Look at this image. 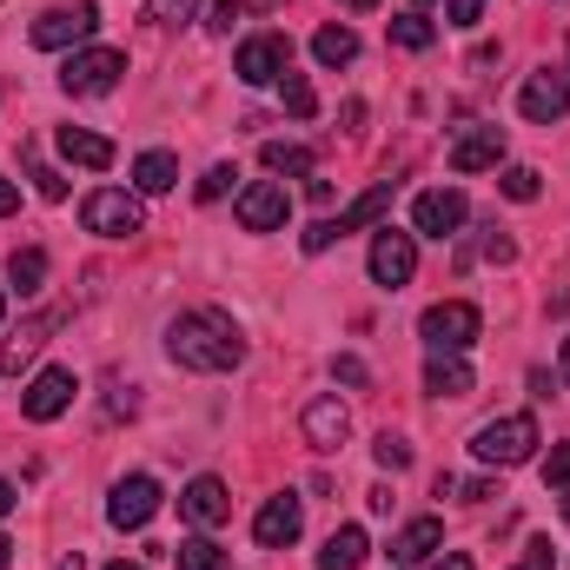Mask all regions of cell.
<instances>
[{
  "mask_svg": "<svg viewBox=\"0 0 570 570\" xmlns=\"http://www.w3.org/2000/svg\"><path fill=\"white\" fill-rule=\"evenodd\" d=\"M166 352H173V365H186V372H233V365L246 358V332H239L226 312L199 305V312H179V318L166 325Z\"/></svg>",
  "mask_w": 570,
  "mask_h": 570,
  "instance_id": "cell-1",
  "label": "cell"
},
{
  "mask_svg": "<svg viewBox=\"0 0 570 570\" xmlns=\"http://www.w3.org/2000/svg\"><path fill=\"white\" fill-rule=\"evenodd\" d=\"M471 451H478V464H524L531 451H538V419H524V412H511V419H491V425L471 431Z\"/></svg>",
  "mask_w": 570,
  "mask_h": 570,
  "instance_id": "cell-2",
  "label": "cell"
},
{
  "mask_svg": "<svg viewBox=\"0 0 570 570\" xmlns=\"http://www.w3.org/2000/svg\"><path fill=\"white\" fill-rule=\"evenodd\" d=\"M419 332H425L431 352H471L478 332H484V312L471 298H438L425 318H419Z\"/></svg>",
  "mask_w": 570,
  "mask_h": 570,
  "instance_id": "cell-3",
  "label": "cell"
},
{
  "mask_svg": "<svg viewBox=\"0 0 570 570\" xmlns=\"http://www.w3.org/2000/svg\"><path fill=\"white\" fill-rule=\"evenodd\" d=\"M120 73H127V53H120V47H87V53H67L60 87H67L73 100H100V94L120 87Z\"/></svg>",
  "mask_w": 570,
  "mask_h": 570,
  "instance_id": "cell-4",
  "label": "cell"
},
{
  "mask_svg": "<svg viewBox=\"0 0 570 570\" xmlns=\"http://www.w3.org/2000/svg\"><path fill=\"white\" fill-rule=\"evenodd\" d=\"M80 219H87V233H100V239H134V233L146 226L140 199H134V193H120V186H100V193H87Z\"/></svg>",
  "mask_w": 570,
  "mask_h": 570,
  "instance_id": "cell-5",
  "label": "cell"
},
{
  "mask_svg": "<svg viewBox=\"0 0 570 570\" xmlns=\"http://www.w3.org/2000/svg\"><path fill=\"white\" fill-rule=\"evenodd\" d=\"M94 27H100V7L94 0H73V7H53V13H40L33 20V47H47V53H60V47H80V40H94Z\"/></svg>",
  "mask_w": 570,
  "mask_h": 570,
  "instance_id": "cell-6",
  "label": "cell"
},
{
  "mask_svg": "<svg viewBox=\"0 0 570 570\" xmlns=\"http://www.w3.org/2000/svg\"><path fill=\"white\" fill-rule=\"evenodd\" d=\"M518 114H524L531 127L564 120L570 114V67H538V73L524 80V94H518Z\"/></svg>",
  "mask_w": 570,
  "mask_h": 570,
  "instance_id": "cell-7",
  "label": "cell"
},
{
  "mask_svg": "<svg viewBox=\"0 0 570 570\" xmlns=\"http://www.w3.org/2000/svg\"><path fill=\"white\" fill-rule=\"evenodd\" d=\"M233 73H239L246 87H273V80H285V73H292V40H285V33H253V40L239 47Z\"/></svg>",
  "mask_w": 570,
  "mask_h": 570,
  "instance_id": "cell-8",
  "label": "cell"
},
{
  "mask_svg": "<svg viewBox=\"0 0 570 570\" xmlns=\"http://www.w3.org/2000/svg\"><path fill=\"white\" fill-rule=\"evenodd\" d=\"M464 219H471V206H464L458 186H431V193L412 199V233H425V239H458Z\"/></svg>",
  "mask_w": 570,
  "mask_h": 570,
  "instance_id": "cell-9",
  "label": "cell"
},
{
  "mask_svg": "<svg viewBox=\"0 0 570 570\" xmlns=\"http://www.w3.org/2000/svg\"><path fill=\"white\" fill-rule=\"evenodd\" d=\"M153 511H159V484H153L146 471L120 478V484H114V498H107V524H114V531H146V524H153Z\"/></svg>",
  "mask_w": 570,
  "mask_h": 570,
  "instance_id": "cell-10",
  "label": "cell"
},
{
  "mask_svg": "<svg viewBox=\"0 0 570 570\" xmlns=\"http://www.w3.org/2000/svg\"><path fill=\"white\" fill-rule=\"evenodd\" d=\"M412 273H419V233H392V226H379V239H372V279L399 292Z\"/></svg>",
  "mask_w": 570,
  "mask_h": 570,
  "instance_id": "cell-11",
  "label": "cell"
},
{
  "mask_svg": "<svg viewBox=\"0 0 570 570\" xmlns=\"http://www.w3.org/2000/svg\"><path fill=\"white\" fill-rule=\"evenodd\" d=\"M73 392H80V385H73V372H67V365H47V372H40V379L27 385L20 412H27L33 425H53V419H60V412L73 405Z\"/></svg>",
  "mask_w": 570,
  "mask_h": 570,
  "instance_id": "cell-12",
  "label": "cell"
},
{
  "mask_svg": "<svg viewBox=\"0 0 570 570\" xmlns=\"http://www.w3.org/2000/svg\"><path fill=\"white\" fill-rule=\"evenodd\" d=\"M298 531H305V504L279 491V498H266L259 504V518H253V538L266 544V551H285V544H298Z\"/></svg>",
  "mask_w": 570,
  "mask_h": 570,
  "instance_id": "cell-13",
  "label": "cell"
},
{
  "mask_svg": "<svg viewBox=\"0 0 570 570\" xmlns=\"http://www.w3.org/2000/svg\"><path fill=\"white\" fill-rule=\"evenodd\" d=\"M285 213H292V199H285L279 179H259V186L239 193V226H246V233H279Z\"/></svg>",
  "mask_w": 570,
  "mask_h": 570,
  "instance_id": "cell-14",
  "label": "cell"
},
{
  "mask_svg": "<svg viewBox=\"0 0 570 570\" xmlns=\"http://www.w3.org/2000/svg\"><path fill=\"white\" fill-rule=\"evenodd\" d=\"M179 511H186L193 524H226V518H233V491H226L219 478H193V484L179 491Z\"/></svg>",
  "mask_w": 570,
  "mask_h": 570,
  "instance_id": "cell-15",
  "label": "cell"
},
{
  "mask_svg": "<svg viewBox=\"0 0 570 570\" xmlns=\"http://www.w3.org/2000/svg\"><path fill=\"white\" fill-rule=\"evenodd\" d=\"M498 159H504V127H471L451 146V173H491Z\"/></svg>",
  "mask_w": 570,
  "mask_h": 570,
  "instance_id": "cell-16",
  "label": "cell"
},
{
  "mask_svg": "<svg viewBox=\"0 0 570 570\" xmlns=\"http://www.w3.org/2000/svg\"><path fill=\"white\" fill-rule=\"evenodd\" d=\"M345 431H352V419H345L338 399H312V405H305V444H312V451H338Z\"/></svg>",
  "mask_w": 570,
  "mask_h": 570,
  "instance_id": "cell-17",
  "label": "cell"
},
{
  "mask_svg": "<svg viewBox=\"0 0 570 570\" xmlns=\"http://www.w3.org/2000/svg\"><path fill=\"white\" fill-rule=\"evenodd\" d=\"M438 544H444V524H438V518H412V524L392 538V564H431Z\"/></svg>",
  "mask_w": 570,
  "mask_h": 570,
  "instance_id": "cell-18",
  "label": "cell"
},
{
  "mask_svg": "<svg viewBox=\"0 0 570 570\" xmlns=\"http://www.w3.org/2000/svg\"><path fill=\"white\" fill-rule=\"evenodd\" d=\"M392 186H399V179H379L372 193H358V199H352V206L332 219V226H338V239H345V233H365V226H379V219L392 213Z\"/></svg>",
  "mask_w": 570,
  "mask_h": 570,
  "instance_id": "cell-19",
  "label": "cell"
},
{
  "mask_svg": "<svg viewBox=\"0 0 570 570\" xmlns=\"http://www.w3.org/2000/svg\"><path fill=\"white\" fill-rule=\"evenodd\" d=\"M425 392H431V399H471V365H464L458 352H431Z\"/></svg>",
  "mask_w": 570,
  "mask_h": 570,
  "instance_id": "cell-20",
  "label": "cell"
},
{
  "mask_svg": "<svg viewBox=\"0 0 570 570\" xmlns=\"http://www.w3.org/2000/svg\"><path fill=\"white\" fill-rule=\"evenodd\" d=\"M53 325H60V312H40V318H27V325H20V332L7 338V352H0V365H7V372H20V365H33V352L47 345V332H53Z\"/></svg>",
  "mask_w": 570,
  "mask_h": 570,
  "instance_id": "cell-21",
  "label": "cell"
},
{
  "mask_svg": "<svg viewBox=\"0 0 570 570\" xmlns=\"http://www.w3.org/2000/svg\"><path fill=\"white\" fill-rule=\"evenodd\" d=\"M60 153H67L73 166H87V173H107V166H114V140H100V134H87V127H60Z\"/></svg>",
  "mask_w": 570,
  "mask_h": 570,
  "instance_id": "cell-22",
  "label": "cell"
},
{
  "mask_svg": "<svg viewBox=\"0 0 570 570\" xmlns=\"http://www.w3.org/2000/svg\"><path fill=\"white\" fill-rule=\"evenodd\" d=\"M365 551H372L365 531H358V524H338V531L325 538V551H318V570H358L365 564Z\"/></svg>",
  "mask_w": 570,
  "mask_h": 570,
  "instance_id": "cell-23",
  "label": "cell"
},
{
  "mask_svg": "<svg viewBox=\"0 0 570 570\" xmlns=\"http://www.w3.org/2000/svg\"><path fill=\"white\" fill-rule=\"evenodd\" d=\"M134 186H140V193H173V186H179V159H173V153H140V159H134Z\"/></svg>",
  "mask_w": 570,
  "mask_h": 570,
  "instance_id": "cell-24",
  "label": "cell"
},
{
  "mask_svg": "<svg viewBox=\"0 0 570 570\" xmlns=\"http://www.w3.org/2000/svg\"><path fill=\"white\" fill-rule=\"evenodd\" d=\"M312 53H318V67H345V60H358V33L352 27H318Z\"/></svg>",
  "mask_w": 570,
  "mask_h": 570,
  "instance_id": "cell-25",
  "label": "cell"
},
{
  "mask_svg": "<svg viewBox=\"0 0 570 570\" xmlns=\"http://www.w3.org/2000/svg\"><path fill=\"white\" fill-rule=\"evenodd\" d=\"M431 40H438V27H431L419 7H412V13H392V47H405V53H425Z\"/></svg>",
  "mask_w": 570,
  "mask_h": 570,
  "instance_id": "cell-26",
  "label": "cell"
},
{
  "mask_svg": "<svg viewBox=\"0 0 570 570\" xmlns=\"http://www.w3.org/2000/svg\"><path fill=\"white\" fill-rule=\"evenodd\" d=\"M7 279H13V292H20V298H33V292H40V279H47V253H40V246L13 253V259H7Z\"/></svg>",
  "mask_w": 570,
  "mask_h": 570,
  "instance_id": "cell-27",
  "label": "cell"
},
{
  "mask_svg": "<svg viewBox=\"0 0 570 570\" xmlns=\"http://www.w3.org/2000/svg\"><path fill=\"white\" fill-rule=\"evenodd\" d=\"M266 173H298V179H312V153L305 146H292V140H266Z\"/></svg>",
  "mask_w": 570,
  "mask_h": 570,
  "instance_id": "cell-28",
  "label": "cell"
},
{
  "mask_svg": "<svg viewBox=\"0 0 570 570\" xmlns=\"http://www.w3.org/2000/svg\"><path fill=\"white\" fill-rule=\"evenodd\" d=\"M279 100H285V114H292V120H312V114H318V94H312V80H305V73H285Z\"/></svg>",
  "mask_w": 570,
  "mask_h": 570,
  "instance_id": "cell-29",
  "label": "cell"
},
{
  "mask_svg": "<svg viewBox=\"0 0 570 570\" xmlns=\"http://www.w3.org/2000/svg\"><path fill=\"white\" fill-rule=\"evenodd\" d=\"M478 253H484V259H498V266H504V259H511V253H518V246H511V239H504V226H484V239H478V246H458V266H471V259H478Z\"/></svg>",
  "mask_w": 570,
  "mask_h": 570,
  "instance_id": "cell-30",
  "label": "cell"
},
{
  "mask_svg": "<svg viewBox=\"0 0 570 570\" xmlns=\"http://www.w3.org/2000/svg\"><path fill=\"white\" fill-rule=\"evenodd\" d=\"M173 558H179V570H226V558H219V544H213V538H186Z\"/></svg>",
  "mask_w": 570,
  "mask_h": 570,
  "instance_id": "cell-31",
  "label": "cell"
},
{
  "mask_svg": "<svg viewBox=\"0 0 570 570\" xmlns=\"http://www.w3.org/2000/svg\"><path fill=\"white\" fill-rule=\"evenodd\" d=\"M372 458H379L385 471H405V464H412V444H405L399 431H379V444H372Z\"/></svg>",
  "mask_w": 570,
  "mask_h": 570,
  "instance_id": "cell-32",
  "label": "cell"
},
{
  "mask_svg": "<svg viewBox=\"0 0 570 570\" xmlns=\"http://www.w3.org/2000/svg\"><path fill=\"white\" fill-rule=\"evenodd\" d=\"M504 199H538V166H504Z\"/></svg>",
  "mask_w": 570,
  "mask_h": 570,
  "instance_id": "cell-33",
  "label": "cell"
},
{
  "mask_svg": "<svg viewBox=\"0 0 570 570\" xmlns=\"http://www.w3.org/2000/svg\"><path fill=\"white\" fill-rule=\"evenodd\" d=\"M511 570H558V551H551V538H531V544H524V558H518Z\"/></svg>",
  "mask_w": 570,
  "mask_h": 570,
  "instance_id": "cell-34",
  "label": "cell"
},
{
  "mask_svg": "<svg viewBox=\"0 0 570 570\" xmlns=\"http://www.w3.org/2000/svg\"><path fill=\"white\" fill-rule=\"evenodd\" d=\"M233 20H246V0H213L206 27H213V33H233Z\"/></svg>",
  "mask_w": 570,
  "mask_h": 570,
  "instance_id": "cell-35",
  "label": "cell"
},
{
  "mask_svg": "<svg viewBox=\"0 0 570 570\" xmlns=\"http://www.w3.org/2000/svg\"><path fill=\"white\" fill-rule=\"evenodd\" d=\"M332 372H338V385H352V392H365V385H372L365 358H352V352H345V358H332Z\"/></svg>",
  "mask_w": 570,
  "mask_h": 570,
  "instance_id": "cell-36",
  "label": "cell"
},
{
  "mask_svg": "<svg viewBox=\"0 0 570 570\" xmlns=\"http://www.w3.org/2000/svg\"><path fill=\"white\" fill-rule=\"evenodd\" d=\"M298 246H305V253H325V246H338V226H332V219H312Z\"/></svg>",
  "mask_w": 570,
  "mask_h": 570,
  "instance_id": "cell-37",
  "label": "cell"
},
{
  "mask_svg": "<svg viewBox=\"0 0 570 570\" xmlns=\"http://www.w3.org/2000/svg\"><path fill=\"white\" fill-rule=\"evenodd\" d=\"M186 13H193V0H146V20H159V27H173Z\"/></svg>",
  "mask_w": 570,
  "mask_h": 570,
  "instance_id": "cell-38",
  "label": "cell"
},
{
  "mask_svg": "<svg viewBox=\"0 0 570 570\" xmlns=\"http://www.w3.org/2000/svg\"><path fill=\"white\" fill-rule=\"evenodd\" d=\"M544 484H570V438L551 451V458H544Z\"/></svg>",
  "mask_w": 570,
  "mask_h": 570,
  "instance_id": "cell-39",
  "label": "cell"
},
{
  "mask_svg": "<svg viewBox=\"0 0 570 570\" xmlns=\"http://www.w3.org/2000/svg\"><path fill=\"white\" fill-rule=\"evenodd\" d=\"M33 186H40V199H67V179L53 166H33Z\"/></svg>",
  "mask_w": 570,
  "mask_h": 570,
  "instance_id": "cell-40",
  "label": "cell"
},
{
  "mask_svg": "<svg viewBox=\"0 0 570 570\" xmlns=\"http://www.w3.org/2000/svg\"><path fill=\"white\" fill-rule=\"evenodd\" d=\"M233 179H239V173H233V166H213V173H206V179H199V199H219V193H226V186H233Z\"/></svg>",
  "mask_w": 570,
  "mask_h": 570,
  "instance_id": "cell-41",
  "label": "cell"
},
{
  "mask_svg": "<svg viewBox=\"0 0 570 570\" xmlns=\"http://www.w3.org/2000/svg\"><path fill=\"white\" fill-rule=\"evenodd\" d=\"M484 20V0H451V27H478Z\"/></svg>",
  "mask_w": 570,
  "mask_h": 570,
  "instance_id": "cell-42",
  "label": "cell"
},
{
  "mask_svg": "<svg viewBox=\"0 0 570 570\" xmlns=\"http://www.w3.org/2000/svg\"><path fill=\"white\" fill-rule=\"evenodd\" d=\"M134 405H140V399H134V385H114V399H107V412L120 419V412H134Z\"/></svg>",
  "mask_w": 570,
  "mask_h": 570,
  "instance_id": "cell-43",
  "label": "cell"
},
{
  "mask_svg": "<svg viewBox=\"0 0 570 570\" xmlns=\"http://www.w3.org/2000/svg\"><path fill=\"white\" fill-rule=\"evenodd\" d=\"M13 206H20V186H13V179H0V219H7Z\"/></svg>",
  "mask_w": 570,
  "mask_h": 570,
  "instance_id": "cell-44",
  "label": "cell"
},
{
  "mask_svg": "<svg viewBox=\"0 0 570 570\" xmlns=\"http://www.w3.org/2000/svg\"><path fill=\"white\" fill-rule=\"evenodd\" d=\"M431 570H478V564H471L464 551H451V558H431Z\"/></svg>",
  "mask_w": 570,
  "mask_h": 570,
  "instance_id": "cell-45",
  "label": "cell"
},
{
  "mask_svg": "<svg viewBox=\"0 0 570 570\" xmlns=\"http://www.w3.org/2000/svg\"><path fill=\"white\" fill-rule=\"evenodd\" d=\"M13 504H20V491H13V484H7V478H0V518H7V511H13Z\"/></svg>",
  "mask_w": 570,
  "mask_h": 570,
  "instance_id": "cell-46",
  "label": "cell"
},
{
  "mask_svg": "<svg viewBox=\"0 0 570 570\" xmlns=\"http://www.w3.org/2000/svg\"><path fill=\"white\" fill-rule=\"evenodd\" d=\"M0 570H13V538H0Z\"/></svg>",
  "mask_w": 570,
  "mask_h": 570,
  "instance_id": "cell-47",
  "label": "cell"
},
{
  "mask_svg": "<svg viewBox=\"0 0 570 570\" xmlns=\"http://www.w3.org/2000/svg\"><path fill=\"white\" fill-rule=\"evenodd\" d=\"M60 570H87V558H80V551H67V558H60Z\"/></svg>",
  "mask_w": 570,
  "mask_h": 570,
  "instance_id": "cell-48",
  "label": "cell"
},
{
  "mask_svg": "<svg viewBox=\"0 0 570 570\" xmlns=\"http://www.w3.org/2000/svg\"><path fill=\"white\" fill-rule=\"evenodd\" d=\"M345 7H358V13H365V7H379V0H345Z\"/></svg>",
  "mask_w": 570,
  "mask_h": 570,
  "instance_id": "cell-49",
  "label": "cell"
},
{
  "mask_svg": "<svg viewBox=\"0 0 570 570\" xmlns=\"http://www.w3.org/2000/svg\"><path fill=\"white\" fill-rule=\"evenodd\" d=\"M564 379H570V338H564Z\"/></svg>",
  "mask_w": 570,
  "mask_h": 570,
  "instance_id": "cell-50",
  "label": "cell"
},
{
  "mask_svg": "<svg viewBox=\"0 0 570 570\" xmlns=\"http://www.w3.org/2000/svg\"><path fill=\"white\" fill-rule=\"evenodd\" d=\"M107 570H140V564H107Z\"/></svg>",
  "mask_w": 570,
  "mask_h": 570,
  "instance_id": "cell-51",
  "label": "cell"
},
{
  "mask_svg": "<svg viewBox=\"0 0 570 570\" xmlns=\"http://www.w3.org/2000/svg\"><path fill=\"white\" fill-rule=\"evenodd\" d=\"M564 524H570V498H564Z\"/></svg>",
  "mask_w": 570,
  "mask_h": 570,
  "instance_id": "cell-52",
  "label": "cell"
},
{
  "mask_svg": "<svg viewBox=\"0 0 570 570\" xmlns=\"http://www.w3.org/2000/svg\"><path fill=\"white\" fill-rule=\"evenodd\" d=\"M0 318H7V298H0Z\"/></svg>",
  "mask_w": 570,
  "mask_h": 570,
  "instance_id": "cell-53",
  "label": "cell"
}]
</instances>
